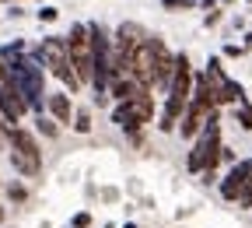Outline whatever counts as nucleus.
<instances>
[{"instance_id": "nucleus-1", "label": "nucleus", "mask_w": 252, "mask_h": 228, "mask_svg": "<svg viewBox=\"0 0 252 228\" xmlns=\"http://www.w3.org/2000/svg\"><path fill=\"white\" fill-rule=\"evenodd\" d=\"M220 116L210 113L203 130H200V137L193 144V151H189V172H214L217 169V161H220Z\"/></svg>"}, {"instance_id": "nucleus-2", "label": "nucleus", "mask_w": 252, "mask_h": 228, "mask_svg": "<svg viewBox=\"0 0 252 228\" xmlns=\"http://www.w3.org/2000/svg\"><path fill=\"white\" fill-rule=\"evenodd\" d=\"M67 56H70V67L77 74L81 84H91L94 74V56H91V36H88V25H74L70 36H67Z\"/></svg>"}, {"instance_id": "nucleus-3", "label": "nucleus", "mask_w": 252, "mask_h": 228, "mask_svg": "<svg viewBox=\"0 0 252 228\" xmlns=\"http://www.w3.org/2000/svg\"><path fill=\"white\" fill-rule=\"evenodd\" d=\"M35 60L39 63H46V67L67 84V88H81V81H77V74H74V67H70V56H67V39H46L42 46H39V53H35Z\"/></svg>"}, {"instance_id": "nucleus-4", "label": "nucleus", "mask_w": 252, "mask_h": 228, "mask_svg": "<svg viewBox=\"0 0 252 228\" xmlns=\"http://www.w3.org/2000/svg\"><path fill=\"white\" fill-rule=\"evenodd\" d=\"M7 141H11V161H14V169H18L21 176H39V169H42V154H39V144L32 141L28 130L14 126L11 134H7Z\"/></svg>"}, {"instance_id": "nucleus-5", "label": "nucleus", "mask_w": 252, "mask_h": 228, "mask_svg": "<svg viewBox=\"0 0 252 228\" xmlns=\"http://www.w3.org/2000/svg\"><path fill=\"white\" fill-rule=\"evenodd\" d=\"M151 116H154L151 95H140V99H133V102H119V106L112 109V123H119L133 141H140V126L151 123Z\"/></svg>"}, {"instance_id": "nucleus-6", "label": "nucleus", "mask_w": 252, "mask_h": 228, "mask_svg": "<svg viewBox=\"0 0 252 228\" xmlns=\"http://www.w3.org/2000/svg\"><path fill=\"white\" fill-rule=\"evenodd\" d=\"M158 46H161V39L147 36L144 46H140V49L133 53V60H130V74L137 77L140 88H154V84H158Z\"/></svg>"}, {"instance_id": "nucleus-7", "label": "nucleus", "mask_w": 252, "mask_h": 228, "mask_svg": "<svg viewBox=\"0 0 252 228\" xmlns=\"http://www.w3.org/2000/svg\"><path fill=\"white\" fill-rule=\"evenodd\" d=\"M25 113H28V102L21 99V91H18L11 71L4 67V63H0V116H4L7 123L18 126V119H21Z\"/></svg>"}, {"instance_id": "nucleus-8", "label": "nucleus", "mask_w": 252, "mask_h": 228, "mask_svg": "<svg viewBox=\"0 0 252 228\" xmlns=\"http://www.w3.org/2000/svg\"><path fill=\"white\" fill-rule=\"evenodd\" d=\"M249 183H252V161H238V165L231 169V176L220 183V193H224L228 200H242Z\"/></svg>"}, {"instance_id": "nucleus-9", "label": "nucleus", "mask_w": 252, "mask_h": 228, "mask_svg": "<svg viewBox=\"0 0 252 228\" xmlns=\"http://www.w3.org/2000/svg\"><path fill=\"white\" fill-rule=\"evenodd\" d=\"M49 113H53V119L56 123H70V116H74V109H70V99L67 95H49Z\"/></svg>"}, {"instance_id": "nucleus-10", "label": "nucleus", "mask_w": 252, "mask_h": 228, "mask_svg": "<svg viewBox=\"0 0 252 228\" xmlns=\"http://www.w3.org/2000/svg\"><path fill=\"white\" fill-rule=\"evenodd\" d=\"M235 116H238V123H242V130H252V106H249V102H242Z\"/></svg>"}, {"instance_id": "nucleus-11", "label": "nucleus", "mask_w": 252, "mask_h": 228, "mask_svg": "<svg viewBox=\"0 0 252 228\" xmlns=\"http://www.w3.org/2000/svg\"><path fill=\"white\" fill-rule=\"evenodd\" d=\"M74 130H81V134H88V130H91V116H88V109H81V113L74 116Z\"/></svg>"}, {"instance_id": "nucleus-12", "label": "nucleus", "mask_w": 252, "mask_h": 228, "mask_svg": "<svg viewBox=\"0 0 252 228\" xmlns=\"http://www.w3.org/2000/svg\"><path fill=\"white\" fill-rule=\"evenodd\" d=\"M39 130L46 137H56V119H49V116H39Z\"/></svg>"}, {"instance_id": "nucleus-13", "label": "nucleus", "mask_w": 252, "mask_h": 228, "mask_svg": "<svg viewBox=\"0 0 252 228\" xmlns=\"http://www.w3.org/2000/svg\"><path fill=\"white\" fill-rule=\"evenodd\" d=\"M193 0H165V11H189Z\"/></svg>"}, {"instance_id": "nucleus-14", "label": "nucleus", "mask_w": 252, "mask_h": 228, "mask_svg": "<svg viewBox=\"0 0 252 228\" xmlns=\"http://www.w3.org/2000/svg\"><path fill=\"white\" fill-rule=\"evenodd\" d=\"M56 14H60L56 7H42V11H39V18H42V21H56Z\"/></svg>"}, {"instance_id": "nucleus-15", "label": "nucleus", "mask_w": 252, "mask_h": 228, "mask_svg": "<svg viewBox=\"0 0 252 228\" xmlns=\"http://www.w3.org/2000/svg\"><path fill=\"white\" fill-rule=\"evenodd\" d=\"M88 225H91V214H77L74 218V228H88Z\"/></svg>"}, {"instance_id": "nucleus-16", "label": "nucleus", "mask_w": 252, "mask_h": 228, "mask_svg": "<svg viewBox=\"0 0 252 228\" xmlns=\"http://www.w3.org/2000/svg\"><path fill=\"white\" fill-rule=\"evenodd\" d=\"M28 193H25V186H11V200H25Z\"/></svg>"}, {"instance_id": "nucleus-17", "label": "nucleus", "mask_w": 252, "mask_h": 228, "mask_svg": "<svg viewBox=\"0 0 252 228\" xmlns=\"http://www.w3.org/2000/svg\"><path fill=\"white\" fill-rule=\"evenodd\" d=\"M242 204H245V207L252 211V183H249V190H245V197H242Z\"/></svg>"}, {"instance_id": "nucleus-18", "label": "nucleus", "mask_w": 252, "mask_h": 228, "mask_svg": "<svg viewBox=\"0 0 252 228\" xmlns=\"http://www.w3.org/2000/svg\"><path fill=\"white\" fill-rule=\"evenodd\" d=\"M0 218H4V211H0Z\"/></svg>"}]
</instances>
